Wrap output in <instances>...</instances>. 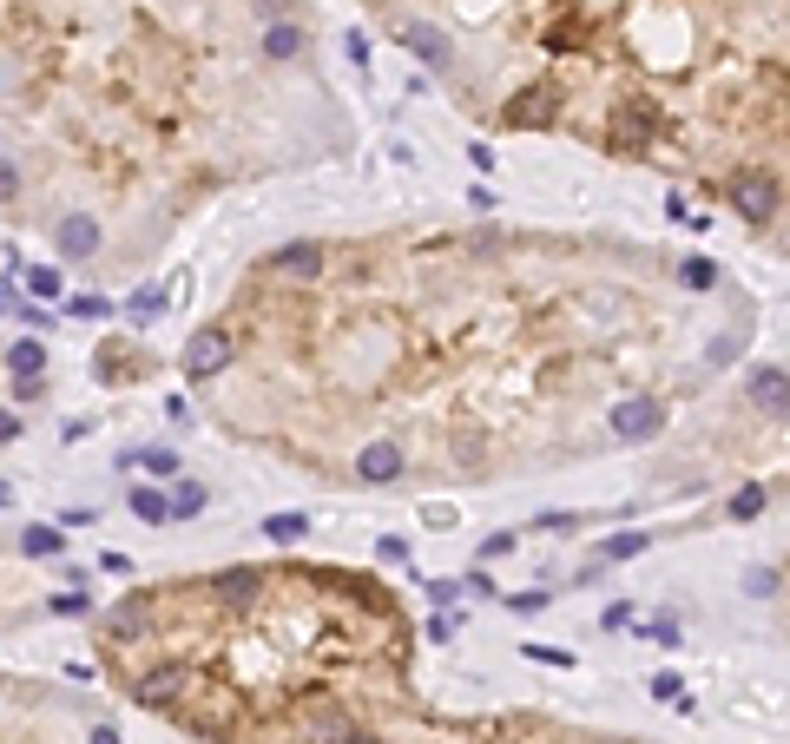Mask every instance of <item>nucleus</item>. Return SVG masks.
Segmentation results:
<instances>
[{
  "label": "nucleus",
  "mask_w": 790,
  "mask_h": 744,
  "mask_svg": "<svg viewBox=\"0 0 790 744\" xmlns=\"http://www.w3.org/2000/svg\"><path fill=\"white\" fill-rule=\"evenodd\" d=\"M402 468H409V455L395 448V435H376V442L356 448V481H363V488H395Z\"/></svg>",
  "instance_id": "2"
},
{
  "label": "nucleus",
  "mask_w": 790,
  "mask_h": 744,
  "mask_svg": "<svg viewBox=\"0 0 790 744\" xmlns=\"http://www.w3.org/2000/svg\"><path fill=\"white\" fill-rule=\"evenodd\" d=\"M264 534H270V540H284V547H290L297 534H310V521H303V514H270V521H264Z\"/></svg>",
  "instance_id": "10"
},
{
  "label": "nucleus",
  "mask_w": 790,
  "mask_h": 744,
  "mask_svg": "<svg viewBox=\"0 0 790 744\" xmlns=\"http://www.w3.org/2000/svg\"><path fill=\"white\" fill-rule=\"evenodd\" d=\"M20 547H27L33 560H47V554H60V527H27L20 534Z\"/></svg>",
  "instance_id": "9"
},
{
  "label": "nucleus",
  "mask_w": 790,
  "mask_h": 744,
  "mask_svg": "<svg viewBox=\"0 0 790 744\" xmlns=\"http://www.w3.org/2000/svg\"><path fill=\"white\" fill-rule=\"evenodd\" d=\"M7 363H14V376H20V389H27V382H40V369H47V349L33 343V336H20L14 349H7Z\"/></svg>",
  "instance_id": "6"
},
{
  "label": "nucleus",
  "mask_w": 790,
  "mask_h": 744,
  "mask_svg": "<svg viewBox=\"0 0 790 744\" xmlns=\"http://www.w3.org/2000/svg\"><path fill=\"white\" fill-rule=\"evenodd\" d=\"M303 47H310V40H303V27H270L264 33V53H270V60H303Z\"/></svg>",
  "instance_id": "7"
},
{
  "label": "nucleus",
  "mask_w": 790,
  "mask_h": 744,
  "mask_svg": "<svg viewBox=\"0 0 790 744\" xmlns=\"http://www.w3.org/2000/svg\"><path fill=\"white\" fill-rule=\"evenodd\" d=\"M20 435V422H14V409H0V442H14Z\"/></svg>",
  "instance_id": "18"
},
{
  "label": "nucleus",
  "mask_w": 790,
  "mask_h": 744,
  "mask_svg": "<svg viewBox=\"0 0 790 744\" xmlns=\"http://www.w3.org/2000/svg\"><path fill=\"white\" fill-rule=\"evenodd\" d=\"M185 692H191V672H185V665H158L152 679H139V692H132V698H139V705H152V712H172Z\"/></svg>",
  "instance_id": "3"
},
{
  "label": "nucleus",
  "mask_w": 790,
  "mask_h": 744,
  "mask_svg": "<svg viewBox=\"0 0 790 744\" xmlns=\"http://www.w3.org/2000/svg\"><path fill=\"white\" fill-rule=\"evenodd\" d=\"M93 744H119V738H112V731H93Z\"/></svg>",
  "instance_id": "20"
},
{
  "label": "nucleus",
  "mask_w": 790,
  "mask_h": 744,
  "mask_svg": "<svg viewBox=\"0 0 790 744\" xmlns=\"http://www.w3.org/2000/svg\"><path fill=\"white\" fill-rule=\"evenodd\" d=\"M86 606L93 600H86V586H79V593H60V600H53V613H86Z\"/></svg>",
  "instance_id": "16"
},
{
  "label": "nucleus",
  "mask_w": 790,
  "mask_h": 744,
  "mask_svg": "<svg viewBox=\"0 0 790 744\" xmlns=\"http://www.w3.org/2000/svg\"><path fill=\"white\" fill-rule=\"evenodd\" d=\"M771 593H777V600H784V613H790V560H784V567H777V586H771Z\"/></svg>",
  "instance_id": "17"
},
{
  "label": "nucleus",
  "mask_w": 790,
  "mask_h": 744,
  "mask_svg": "<svg viewBox=\"0 0 790 744\" xmlns=\"http://www.w3.org/2000/svg\"><path fill=\"white\" fill-rule=\"evenodd\" d=\"M323 264H330V244H316V238H303V244H284V251L270 257V270H277V277H316Z\"/></svg>",
  "instance_id": "4"
},
{
  "label": "nucleus",
  "mask_w": 790,
  "mask_h": 744,
  "mask_svg": "<svg viewBox=\"0 0 790 744\" xmlns=\"http://www.w3.org/2000/svg\"><path fill=\"white\" fill-rule=\"evenodd\" d=\"M119 461H126V468H132V461H145V468H152V475H172V468H178V461L165 455V448H145V455H119Z\"/></svg>",
  "instance_id": "11"
},
{
  "label": "nucleus",
  "mask_w": 790,
  "mask_h": 744,
  "mask_svg": "<svg viewBox=\"0 0 790 744\" xmlns=\"http://www.w3.org/2000/svg\"><path fill=\"white\" fill-rule=\"evenodd\" d=\"M27 284L40 290V297H53V290H60V270H27Z\"/></svg>",
  "instance_id": "15"
},
{
  "label": "nucleus",
  "mask_w": 790,
  "mask_h": 744,
  "mask_svg": "<svg viewBox=\"0 0 790 744\" xmlns=\"http://www.w3.org/2000/svg\"><path fill=\"white\" fill-rule=\"evenodd\" d=\"M231 363H237V336L224 330V323H205V330H191V343H185V376H191V382L224 376Z\"/></svg>",
  "instance_id": "1"
},
{
  "label": "nucleus",
  "mask_w": 790,
  "mask_h": 744,
  "mask_svg": "<svg viewBox=\"0 0 790 744\" xmlns=\"http://www.w3.org/2000/svg\"><path fill=\"white\" fill-rule=\"evenodd\" d=\"M132 514H139L145 527H158V521H172V501L158 488H132Z\"/></svg>",
  "instance_id": "8"
},
{
  "label": "nucleus",
  "mask_w": 790,
  "mask_h": 744,
  "mask_svg": "<svg viewBox=\"0 0 790 744\" xmlns=\"http://www.w3.org/2000/svg\"><path fill=\"white\" fill-rule=\"evenodd\" d=\"M7 501H14V488H7V481H0V507H7Z\"/></svg>",
  "instance_id": "21"
},
{
  "label": "nucleus",
  "mask_w": 790,
  "mask_h": 744,
  "mask_svg": "<svg viewBox=\"0 0 790 744\" xmlns=\"http://www.w3.org/2000/svg\"><path fill=\"white\" fill-rule=\"evenodd\" d=\"M66 310H73V317H106L112 303H106V297H73V303H66Z\"/></svg>",
  "instance_id": "14"
},
{
  "label": "nucleus",
  "mask_w": 790,
  "mask_h": 744,
  "mask_svg": "<svg viewBox=\"0 0 790 744\" xmlns=\"http://www.w3.org/2000/svg\"><path fill=\"white\" fill-rule=\"evenodd\" d=\"M14 185H20V172H14V165H0V198H14Z\"/></svg>",
  "instance_id": "19"
},
{
  "label": "nucleus",
  "mask_w": 790,
  "mask_h": 744,
  "mask_svg": "<svg viewBox=\"0 0 790 744\" xmlns=\"http://www.w3.org/2000/svg\"><path fill=\"white\" fill-rule=\"evenodd\" d=\"M126 310H132V317H158V310H165V290H139Z\"/></svg>",
  "instance_id": "13"
},
{
  "label": "nucleus",
  "mask_w": 790,
  "mask_h": 744,
  "mask_svg": "<svg viewBox=\"0 0 790 744\" xmlns=\"http://www.w3.org/2000/svg\"><path fill=\"white\" fill-rule=\"evenodd\" d=\"M60 251L66 257H93L99 251V224L93 218H66L60 224Z\"/></svg>",
  "instance_id": "5"
},
{
  "label": "nucleus",
  "mask_w": 790,
  "mask_h": 744,
  "mask_svg": "<svg viewBox=\"0 0 790 744\" xmlns=\"http://www.w3.org/2000/svg\"><path fill=\"white\" fill-rule=\"evenodd\" d=\"M198 507H205V488H198V481H178V494H172V514H198Z\"/></svg>",
  "instance_id": "12"
}]
</instances>
